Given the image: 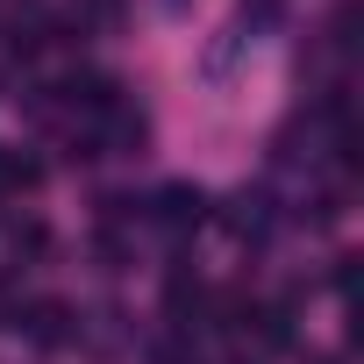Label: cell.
Segmentation results:
<instances>
[{"label":"cell","instance_id":"6da1fadb","mask_svg":"<svg viewBox=\"0 0 364 364\" xmlns=\"http://www.w3.org/2000/svg\"><path fill=\"white\" fill-rule=\"evenodd\" d=\"M65 321H72V314H65L58 300H36V307H29V336H36V343H65V336H72Z\"/></svg>","mask_w":364,"mask_h":364},{"label":"cell","instance_id":"7a4b0ae2","mask_svg":"<svg viewBox=\"0 0 364 364\" xmlns=\"http://www.w3.org/2000/svg\"><path fill=\"white\" fill-rule=\"evenodd\" d=\"M200 208H208L200 193H186V186H171V193L157 200V222H171V229H186V222H200Z\"/></svg>","mask_w":364,"mask_h":364},{"label":"cell","instance_id":"3957f363","mask_svg":"<svg viewBox=\"0 0 364 364\" xmlns=\"http://www.w3.org/2000/svg\"><path fill=\"white\" fill-rule=\"evenodd\" d=\"M22 186H36V164H29V157H8V150H0V193H22Z\"/></svg>","mask_w":364,"mask_h":364}]
</instances>
